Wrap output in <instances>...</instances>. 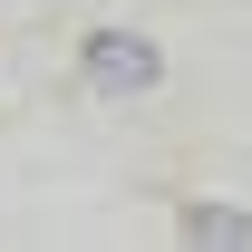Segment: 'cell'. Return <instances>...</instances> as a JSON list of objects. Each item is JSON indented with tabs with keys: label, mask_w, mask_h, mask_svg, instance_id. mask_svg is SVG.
I'll return each instance as SVG.
<instances>
[{
	"label": "cell",
	"mask_w": 252,
	"mask_h": 252,
	"mask_svg": "<svg viewBox=\"0 0 252 252\" xmlns=\"http://www.w3.org/2000/svg\"><path fill=\"white\" fill-rule=\"evenodd\" d=\"M175 233H185L194 252H252V214H243V204H185Z\"/></svg>",
	"instance_id": "cell-2"
},
{
	"label": "cell",
	"mask_w": 252,
	"mask_h": 252,
	"mask_svg": "<svg viewBox=\"0 0 252 252\" xmlns=\"http://www.w3.org/2000/svg\"><path fill=\"white\" fill-rule=\"evenodd\" d=\"M78 68H88L97 97H146V88L165 78V49H156L146 30H97L88 49H78Z\"/></svg>",
	"instance_id": "cell-1"
}]
</instances>
